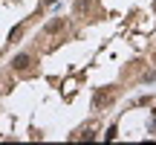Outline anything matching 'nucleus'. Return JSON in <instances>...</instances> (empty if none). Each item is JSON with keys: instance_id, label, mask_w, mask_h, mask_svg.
<instances>
[{"instance_id": "nucleus-1", "label": "nucleus", "mask_w": 156, "mask_h": 145, "mask_svg": "<svg viewBox=\"0 0 156 145\" xmlns=\"http://www.w3.org/2000/svg\"><path fill=\"white\" fill-rule=\"evenodd\" d=\"M116 96H119L116 87H98V93L93 96V107H95V110H104L107 105H113V102H116Z\"/></svg>"}, {"instance_id": "nucleus-2", "label": "nucleus", "mask_w": 156, "mask_h": 145, "mask_svg": "<svg viewBox=\"0 0 156 145\" xmlns=\"http://www.w3.org/2000/svg\"><path fill=\"white\" fill-rule=\"evenodd\" d=\"M29 67H32V55H26V52H20V55L12 58V70H15V72H23Z\"/></svg>"}, {"instance_id": "nucleus-3", "label": "nucleus", "mask_w": 156, "mask_h": 145, "mask_svg": "<svg viewBox=\"0 0 156 145\" xmlns=\"http://www.w3.org/2000/svg\"><path fill=\"white\" fill-rule=\"evenodd\" d=\"M61 29H64V17H58V20H49V23H46V32H61Z\"/></svg>"}, {"instance_id": "nucleus-4", "label": "nucleus", "mask_w": 156, "mask_h": 145, "mask_svg": "<svg viewBox=\"0 0 156 145\" xmlns=\"http://www.w3.org/2000/svg\"><path fill=\"white\" fill-rule=\"evenodd\" d=\"M17 38H20V26H15V29L9 32V41H17Z\"/></svg>"}, {"instance_id": "nucleus-5", "label": "nucleus", "mask_w": 156, "mask_h": 145, "mask_svg": "<svg viewBox=\"0 0 156 145\" xmlns=\"http://www.w3.org/2000/svg\"><path fill=\"white\" fill-rule=\"evenodd\" d=\"M44 3H55V0H44Z\"/></svg>"}]
</instances>
